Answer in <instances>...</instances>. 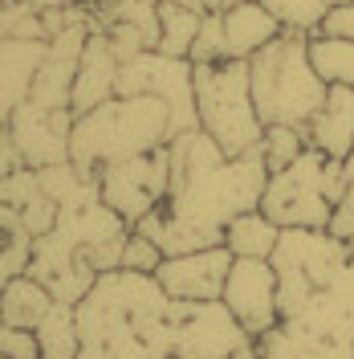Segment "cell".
I'll use <instances>...</instances> for the list:
<instances>
[{
	"label": "cell",
	"instance_id": "d6a6232c",
	"mask_svg": "<svg viewBox=\"0 0 354 359\" xmlns=\"http://www.w3.org/2000/svg\"><path fill=\"white\" fill-rule=\"evenodd\" d=\"M17 168H24V159H21V151H17V143H13L8 127H0V180L13 176Z\"/></svg>",
	"mask_w": 354,
	"mask_h": 359
},
{
	"label": "cell",
	"instance_id": "d4e9b609",
	"mask_svg": "<svg viewBox=\"0 0 354 359\" xmlns=\"http://www.w3.org/2000/svg\"><path fill=\"white\" fill-rule=\"evenodd\" d=\"M0 41H49L45 17L24 0H4L0 4Z\"/></svg>",
	"mask_w": 354,
	"mask_h": 359
},
{
	"label": "cell",
	"instance_id": "f1b7e54d",
	"mask_svg": "<svg viewBox=\"0 0 354 359\" xmlns=\"http://www.w3.org/2000/svg\"><path fill=\"white\" fill-rule=\"evenodd\" d=\"M163 249L151 241V237H143V233H134L131 229V237H127V249H122V266L118 269H134V273H155L159 266H163Z\"/></svg>",
	"mask_w": 354,
	"mask_h": 359
},
{
	"label": "cell",
	"instance_id": "ac0fdd59",
	"mask_svg": "<svg viewBox=\"0 0 354 359\" xmlns=\"http://www.w3.org/2000/svg\"><path fill=\"white\" fill-rule=\"evenodd\" d=\"M285 29L261 0H248L224 13V37H228V62H253L269 41H277Z\"/></svg>",
	"mask_w": 354,
	"mask_h": 359
},
{
	"label": "cell",
	"instance_id": "ba28073f",
	"mask_svg": "<svg viewBox=\"0 0 354 359\" xmlns=\"http://www.w3.org/2000/svg\"><path fill=\"white\" fill-rule=\"evenodd\" d=\"M171 327H176L179 359H228L244 343H253L241 318L224 306V298L216 302H176L171 298Z\"/></svg>",
	"mask_w": 354,
	"mask_h": 359
},
{
	"label": "cell",
	"instance_id": "4316f807",
	"mask_svg": "<svg viewBox=\"0 0 354 359\" xmlns=\"http://www.w3.org/2000/svg\"><path fill=\"white\" fill-rule=\"evenodd\" d=\"M196 66H208V62H228V37H224V13H204V25H199L196 41H192V53H187Z\"/></svg>",
	"mask_w": 354,
	"mask_h": 359
},
{
	"label": "cell",
	"instance_id": "cb8c5ba5",
	"mask_svg": "<svg viewBox=\"0 0 354 359\" xmlns=\"http://www.w3.org/2000/svg\"><path fill=\"white\" fill-rule=\"evenodd\" d=\"M261 4L277 17V25H281L285 33H302V37L322 33L326 13H330L326 0H261Z\"/></svg>",
	"mask_w": 354,
	"mask_h": 359
},
{
	"label": "cell",
	"instance_id": "d6986e66",
	"mask_svg": "<svg viewBox=\"0 0 354 359\" xmlns=\"http://www.w3.org/2000/svg\"><path fill=\"white\" fill-rule=\"evenodd\" d=\"M53 302H57V298L49 294V286H41L33 273H17V278L0 290V323L21 327V331H37Z\"/></svg>",
	"mask_w": 354,
	"mask_h": 359
},
{
	"label": "cell",
	"instance_id": "f35d334b",
	"mask_svg": "<svg viewBox=\"0 0 354 359\" xmlns=\"http://www.w3.org/2000/svg\"><path fill=\"white\" fill-rule=\"evenodd\" d=\"M167 359H179V355H167Z\"/></svg>",
	"mask_w": 354,
	"mask_h": 359
},
{
	"label": "cell",
	"instance_id": "ab89813d",
	"mask_svg": "<svg viewBox=\"0 0 354 359\" xmlns=\"http://www.w3.org/2000/svg\"><path fill=\"white\" fill-rule=\"evenodd\" d=\"M0 4H4V0H0Z\"/></svg>",
	"mask_w": 354,
	"mask_h": 359
},
{
	"label": "cell",
	"instance_id": "74e56055",
	"mask_svg": "<svg viewBox=\"0 0 354 359\" xmlns=\"http://www.w3.org/2000/svg\"><path fill=\"white\" fill-rule=\"evenodd\" d=\"M326 4H330V8H338V4H354V0H326Z\"/></svg>",
	"mask_w": 354,
	"mask_h": 359
},
{
	"label": "cell",
	"instance_id": "f546056e",
	"mask_svg": "<svg viewBox=\"0 0 354 359\" xmlns=\"http://www.w3.org/2000/svg\"><path fill=\"white\" fill-rule=\"evenodd\" d=\"M0 355L4 359H41L37 331H21V327L0 323Z\"/></svg>",
	"mask_w": 354,
	"mask_h": 359
},
{
	"label": "cell",
	"instance_id": "5bb4252c",
	"mask_svg": "<svg viewBox=\"0 0 354 359\" xmlns=\"http://www.w3.org/2000/svg\"><path fill=\"white\" fill-rule=\"evenodd\" d=\"M147 94L171 107V139L199 127L196 114V62L147 49Z\"/></svg>",
	"mask_w": 354,
	"mask_h": 359
},
{
	"label": "cell",
	"instance_id": "9c48e42d",
	"mask_svg": "<svg viewBox=\"0 0 354 359\" xmlns=\"http://www.w3.org/2000/svg\"><path fill=\"white\" fill-rule=\"evenodd\" d=\"M224 306L241 318L253 339H261L281 323V294H277V269L269 257H236L224 282Z\"/></svg>",
	"mask_w": 354,
	"mask_h": 359
},
{
	"label": "cell",
	"instance_id": "2e32d148",
	"mask_svg": "<svg viewBox=\"0 0 354 359\" xmlns=\"http://www.w3.org/2000/svg\"><path fill=\"white\" fill-rule=\"evenodd\" d=\"M49 41H0V127H8L13 111L29 102L37 69Z\"/></svg>",
	"mask_w": 354,
	"mask_h": 359
},
{
	"label": "cell",
	"instance_id": "836d02e7",
	"mask_svg": "<svg viewBox=\"0 0 354 359\" xmlns=\"http://www.w3.org/2000/svg\"><path fill=\"white\" fill-rule=\"evenodd\" d=\"M24 4H33L37 13H49V8H66V4H82V0H24Z\"/></svg>",
	"mask_w": 354,
	"mask_h": 359
},
{
	"label": "cell",
	"instance_id": "7a4b0ae2",
	"mask_svg": "<svg viewBox=\"0 0 354 359\" xmlns=\"http://www.w3.org/2000/svg\"><path fill=\"white\" fill-rule=\"evenodd\" d=\"M171 143V107L155 94H134V98H111L94 111L73 118L69 159L98 176L114 159L147 156Z\"/></svg>",
	"mask_w": 354,
	"mask_h": 359
},
{
	"label": "cell",
	"instance_id": "277c9868",
	"mask_svg": "<svg viewBox=\"0 0 354 359\" xmlns=\"http://www.w3.org/2000/svg\"><path fill=\"white\" fill-rule=\"evenodd\" d=\"M346 192V163L306 147V156L273 172L261 196V212L281 229H326Z\"/></svg>",
	"mask_w": 354,
	"mask_h": 359
},
{
	"label": "cell",
	"instance_id": "7402d4cb",
	"mask_svg": "<svg viewBox=\"0 0 354 359\" xmlns=\"http://www.w3.org/2000/svg\"><path fill=\"white\" fill-rule=\"evenodd\" d=\"M37 343H41V359H78V351H82L78 306L53 302L49 314L41 318V327H37Z\"/></svg>",
	"mask_w": 354,
	"mask_h": 359
},
{
	"label": "cell",
	"instance_id": "6da1fadb",
	"mask_svg": "<svg viewBox=\"0 0 354 359\" xmlns=\"http://www.w3.org/2000/svg\"><path fill=\"white\" fill-rule=\"evenodd\" d=\"M171 156V196L151 217L134 224V233L151 237L167 257L224 245V229L241 212L261 208L269 184V163L261 147L244 156H224L208 131H187L167 143Z\"/></svg>",
	"mask_w": 354,
	"mask_h": 359
},
{
	"label": "cell",
	"instance_id": "3957f363",
	"mask_svg": "<svg viewBox=\"0 0 354 359\" xmlns=\"http://www.w3.org/2000/svg\"><path fill=\"white\" fill-rule=\"evenodd\" d=\"M253 102L265 127H310V118L322 111L330 86L310 62V37L302 33H281L269 41L253 62Z\"/></svg>",
	"mask_w": 354,
	"mask_h": 359
},
{
	"label": "cell",
	"instance_id": "9a60e30c",
	"mask_svg": "<svg viewBox=\"0 0 354 359\" xmlns=\"http://www.w3.org/2000/svg\"><path fill=\"white\" fill-rule=\"evenodd\" d=\"M118 69H122V57L111 49L106 33H90L86 49H82V66H78V82H73V102L69 111L86 114L102 102L118 98Z\"/></svg>",
	"mask_w": 354,
	"mask_h": 359
},
{
	"label": "cell",
	"instance_id": "4fadbf2b",
	"mask_svg": "<svg viewBox=\"0 0 354 359\" xmlns=\"http://www.w3.org/2000/svg\"><path fill=\"white\" fill-rule=\"evenodd\" d=\"M90 33H98V29H66V33H53L49 37L45 62L37 69V82H33L29 102H37L45 111H69L78 66H82V49H86Z\"/></svg>",
	"mask_w": 354,
	"mask_h": 359
},
{
	"label": "cell",
	"instance_id": "8d00e7d4",
	"mask_svg": "<svg viewBox=\"0 0 354 359\" xmlns=\"http://www.w3.org/2000/svg\"><path fill=\"white\" fill-rule=\"evenodd\" d=\"M78 359H102V351H94V347H82V351H78Z\"/></svg>",
	"mask_w": 354,
	"mask_h": 359
},
{
	"label": "cell",
	"instance_id": "e0dca14e",
	"mask_svg": "<svg viewBox=\"0 0 354 359\" xmlns=\"http://www.w3.org/2000/svg\"><path fill=\"white\" fill-rule=\"evenodd\" d=\"M306 139L313 151L346 163V156L354 151V86H330L322 111L306 127Z\"/></svg>",
	"mask_w": 354,
	"mask_h": 359
},
{
	"label": "cell",
	"instance_id": "e575fe53",
	"mask_svg": "<svg viewBox=\"0 0 354 359\" xmlns=\"http://www.w3.org/2000/svg\"><path fill=\"white\" fill-rule=\"evenodd\" d=\"M236 4H248V0H204L208 13H228V8H236Z\"/></svg>",
	"mask_w": 354,
	"mask_h": 359
},
{
	"label": "cell",
	"instance_id": "44dd1931",
	"mask_svg": "<svg viewBox=\"0 0 354 359\" xmlns=\"http://www.w3.org/2000/svg\"><path fill=\"white\" fill-rule=\"evenodd\" d=\"M204 4H183V0H167L159 4V53H171V57H187L192 41H196L199 25H204Z\"/></svg>",
	"mask_w": 354,
	"mask_h": 359
},
{
	"label": "cell",
	"instance_id": "1f68e13d",
	"mask_svg": "<svg viewBox=\"0 0 354 359\" xmlns=\"http://www.w3.org/2000/svg\"><path fill=\"white\" fill-rule=\"evenodd\" d=\"M346 245H351V262H346V269H342V273L334 278L330 294L338 298V302H342V306H346V311L354 314V241H346Z\"/></svg>",
	"mask_w": 354,
	"mask_h": 359
},
{
	"label": "cell",
	"instance_id": "484cf974",
	"mask_svg": "<svg viewBox=\"0 0 354 359\" xmlns=\"http://www.w3.org/2000/svg\"><path fill=\"white\" fill-rule=\"evenodd\" d=\"M306 147H310V139L302 127H265V135H261V156H265L269 172L289 168L293 159L306 156Z\"/></svg>",
	"mask_w": 354,
	"mask_h": 359
},
{
	"label": "cell",
	"instance_id": "5b68a950",
	"mask_svg": "<svg viewBox=\"0 0 354 359\" xmlns=\"http://www.w3.org/2000/svg\"><path fill=\"white\" fill-rule=\"evenodd\" d=\"M196 114L199 131L220 143L224 156H244L261 147L265 123L253 102L248 62H208L196 66Z\"/></svg>",
	"mask_w": 354,
	"mask_h": 359
},
{
	"label": "cell",
	"instance_id": "4dcf8cb0",
	"mask_svg": "<svg viewBox=\"0 0 354 359\" xmlns=\"http://www.w3.org/2000/svg\"><path fill=\"white\" fill-rule=\"evenodd\" d=\"M326 37H351L354 41V4H338L326 13V25H322Z\"/></svg>",
	"mask_w": 354,
	"mask_h": 359
},
{
	"label": "cell",
	"instance_id": "603a6c76",
	"mask_svg": "<svg viewBox=\"0 0 354 359\" xmlns=\"http://www.w3.org/2000/svg\"><path fill=\"white\" fill-rule=\"evenodd\" d=\"M310 62L326 86H354V41L351 37H310Z\"/></svg>",
	"mask_w": 354,
	"mask_h": 359
},
{
	"label": "cell",
	"instance_id": "d590c367",
	"mask_svg": "<svg viewBox=\"0 0 354 359\" xmlns=\"http://www.w3.org/2000/svg\"><path fill=\"white\" fill-rule=\"evenodd\" d=\"M228 359H261V355H257V339H253V343H244L241 351H236V355H228Z\"/></svg>",
	"mask_w": 354,
	"mask_h": 359
},
{
	"label": "cell",
	"instance_id": "60d3db41",
	"mask_svg": "<svg viewBox=\"0 0 354 359\" xmlns=\"http://www.w3.org/2000/svg\"><path fill=\"white\" fill-rule=\"evenodd\" d=\"M0 359H4V355H0Z\"/></svg>",
	"mask_w": 354,
	"mask_h": 359
},
{
	"label": "cell",
	"instance_id": "52a82bcc",
	"mask_svg": "<svg viewBox=\"0 0 354 359\" xmlns=\"http://www.w3.org/2000/svg\"><path fill=\"white\" fill-rule=\"evenodd\" d=\"M98 192L134 229L143 217L163 208V201L171 196V156H167V147L106 163L98 172Z\"/></svg>",
	"mask_w": 354,
	"mask_h": 359
},
{
	"label": "cell",
	"instance_id": "8992f818",
	"mask_svg": "<svg viewBox=\"0 0 354 359\" xmlns=\"http://www.w3.org/2000/svg\"><path fill=\"white\" fill-rule=\"evenodd\" d=\"M269 262L277 269L281 318H293L313 294L334 286V278L351 262V245L326 229H281V241Z\"/></svg>",
	"mask_w": 354,
	"mask_h": 359
},
{
	"label": "cell",
	"instance_id": "8fae6325",
	"mask_svg": "<svg viewBox=\"0 0 354 359\" xmlns=\"http://www.w3.org/2000/svg\"><path fill=\"white\" fill-rule=\"evenodd\" d=\"M232 262L236 257H232L228 245H212V249H196V253L163 257L155 278L167 290V298H176V302H216L224 294Z\"/></svg>",
	"mask_w": 354,
	"mask_h": 359
},
{
	"label": "cell",
	"instance_id": "83f0119b",
	"mask_svg": "<svg viewBox=\"0 0 354 359\" xmlns=\"http://www.w3.org/2000/svg\"><path fill=\"white\" fill-rule=\"evenodd\" d=\"M37 196H45L41 180H37V168H17L13 176L0 180V204H4V208H17V212H21L24 204H33Z\"/></svg>",
	"mask_w": 354,
	"mask_h": 359
},
{
	"label": "cell",
	"instance_id": "7c38bea8",
	"mask_svg": "<svg viewBox=\"0 0 354 359\" xmlns=\"http://www.w3.org/2000/svg\"><path fill=\"white\" fill-rule=\"evenodd\" d=\"M73 111H45L37 102H21L8 118V135L21 151L24 168H53L69 159L73 139Z\"/></svg>",
	"mask_w": 354,
	"mask_h": 359
},
{
	"label": "cell",
	"instance_id": "ffe728a7",
	"mask_svg": "<svg viewBox=\"0 0 354 359\" xmlns=\"http://www.w3.org/2000/svg\"><path fill=\"white\" fill-rule=\"evenodd\" d=\"M277 241H281V224H273L261 208L241 212L224 229V245L232 249V257H273Z\"/></svg>",
	"mask_w": 354,
	"mask_h": 359
},
{
	"label": "cell",
	"instance_id": "30bf717a",
	"mask_svg": "<svg viewBox=\"0 0 354 359\" xmlns=\"http://www.w3.org/2000/svg\"><path fill=\"white\" fill-rule=\"evenodd\" d=\"M24 273H33L41 286H49V294L57 302H69V306H78L98 282V269L90 266L86 253L73 245L57 224L41 237H33V257H29Z\"/></svg>",
	"mask_w": 354,
	"mask_h": 359
}]
</instances>
